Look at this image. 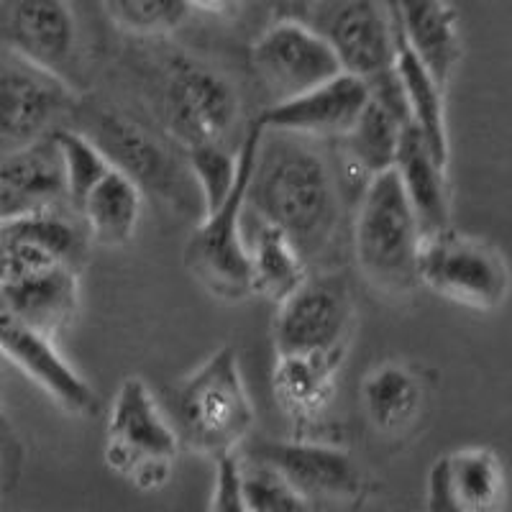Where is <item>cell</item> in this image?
<instances>
[{"label":"cell","instance_id":"obj_1","mask_svg":"<svg viewBox=\"0 0 512 512\" xmlns=\"http://www.w3.org/2000/svg\"><path fill=\"white\" fill-rule=\"evenodd\" d=\"M246 213L280 228L310 262L326 251L338 226L331 167L308 139L262 131L246 182Z\"/></svg>","mask_w":512,"mask_h":512},{"label":"cell","instance_id":"obj_2","mask_svg":"<svg viewBox=\"0 0 512 512\" xmlns=\"http://www.w3.org/2000/svg\"><path fill=\"white\" fill-rule=\"evenodd\" d=\"M167 418L182 448L210 459L236 454L256 420L239 351L221 346L192 369L172 390Z\"/></svg>","mask_w":512,"mask_h":512},{"label":"cell","instance_id":"obj_3","mask_svg":"<svg viewBox=\"0 0 512 512\" xmlns=\"http://www.w3.org/2000/svg\"><path fill=\"white\" fill-rule=\"evenodd\" d=\"M420 241L423 236L395 169L372 177L361 190L354 221V259L361 277L384 295H410L420 287Z\"/></svg>","mask_w":512,"mask_h":512},{"label":"cell","instance_id":"obj_4","mask_svg":"<svg viewBox=\"0 0 512 512\" xmlns=\"http://www.w3.org/2000/svg\"><path fill=\"white\" fill-rule=\"evenodd\" d=\"M182 451L177 433L149 384L131 374L116 387L105 420V464L139 489H159Z\"/></svg>","mask_w":512,"mask_h":512},{"label":"cell","instance_id":"obj_5","mask_svg":"<svg viewBox=\"0 0 512 512\" xmlns=\"http://www.w3.org/2000/svg\"><path fill=\"white\" fill-rule=\"evenodd\" d=\"M259 128L251 123L239 146V180L226 203L213 213L200 216V223L187 241V267L210 295L239 303L251 297L249 246H246V182L254 164Z\"/></svg>","mask_w":512,"mask_h":512},{"label":"cell","instance_id":"obj_6","mask_svg":"<svg viewBox=\"0 0 512 512\" xmlns=\"http://www.w3.org/2000/svg\"><path fill=\"white\" fill-rule=\"evenodd\" d=\"M418 282L451 303L487 313L505 305L510 269L495 244L451 226L420 241Z\"/></svg>","mask_w":512,"mask_h":512},{"label":"cell","instance_id":"obj_7","mask_svg":"<svg viewBox=\"0 0 512 512\" xmlns=\"http://www.w3.org/2000/svg\"><path fill=\"white\" fill-rule=\"evenodd\" d=\"M0 47L82 90L80 31L67 0H0Z\"/></svg>","mask_w":512,"mask_h":512},{"label":"cell","instance_id":"obj_8","mask_svg":"<svg viewBox=\"0 0 512 512\" xmlns=\"http://www.w3.org/2000/svg\"><path fill=\"white\" fill-rule=\"evenodd\" d=\"M72 116L80 118V123H75L72 128L88 136L98 146L100 154L111 162V167L123 172L128 180H134L141 192H154L172 205L180 203L182 198L187 203V195L198 200L187 164L182 167L175 154L139 123H131L128 118L108 111L82 113L80 103Z\"/></svg>","mask_w":512,"mask_h":512},{"label":"cell","instance_id":"obj_9","mask_svg":"<svg viewBox=\"0 0 512 512\" xmlns=\"http://www.w3.org/2000/svg\"><path fill=\"white\" fill-rule=\"evenodd\" d=\"M354 320V297L344 274H308L277 305L272 341L280 354H336L346 351Z\"/></svg>","mask_w":512,"mask_h":512},{"label":"cell","instance_id":"obj_10","mask_svg":"<svg viewBox=\"0 0 512 512\" xmlns=\"http://www.w3.org/2000/svg\"><path fill=\"white\" fill-rule=\"evenodd\" d=\"M164 108L187 146L226 144L239 123L241 100L226 75L198 59L177 57L167 67Z\"/></svg>","mask_w":512,"mask_h":512},{"label":"cell","instance_id":"obj_11","mask_svg":"<svg viewBox=\"0 0 512 512\" xmlns=\"http://www.w3.org/2000/svg\"><path fill=\"white\" fill-rule=\"evenodd\" d=\"M0 59V157L26 149L72 116L80 93L57 77L11 57Z\"/></svg>","mask_w":512,"mask_h":512},{"label":"cell","instance_id":"obj_12","mask_svg":"<svg viewBox=\"0 0 512 512\" xmlns=\"http://www.w3.org/2000/svg\"><path fill=\"white\" fill-rule=\"evenodd\" d=\"M310 21L346 75L372 82L392 72L395 21L390 0H318Z\"/></svg>","mask_w":512,"mask_h":512},{"label":"cell","instance_id":"obj_13","mask_svg":"<svg viewBox=\"0 0 512 512\" xmlns=\"http://www.w3.org/2000/svg\"><path fill=\"white\" fill-rule=\"evenodd\" d=\"M251 64L272 90L274 103L318 88L344 72L328 41L308 21L295 18H274V24L256 36Z\"/></svg>","mask_w":512,"mask_h":512},{"label":"cell","instance_id":"obj_14","mask_svg":"<svg viewBox=\"0 0 512 512\" xmlns=\"http://www.w3.org/2000/svg\"><path fill=\"white\" fill-rule=\"evenodd\" d=\"M505 502V464L495 448L446 451L425 477V512H505Z\"/></svg>","mask_w":512,"mask_h":512},{"label":"cell","instance_id":"obj_15","mask_svg":"<svg viewBox=\"0 0 512 512\" xmlns=\"http://www.w3.org/2000/svg\"><path fill=\"white\" fill-rule=\"evenodd\" d=\"M367 98V82L341 72L318 88L272 103L259 113L254 126H259L262 131L300 136L308 141L341 139L354 126L361 108L367 105Z\"/></svg>","mask_w":512,"mask_h":512},{"label":"cell","instance_id":"obj_16","mask_svg":"<svg viewBox=\"0 0 512 512\" xmlns=\"http://www.w3.org/2000/svg\"><path fill=\"white\" fill-rule=\"evenodd\" d=\"M251 459L280 474L305 500H354L364 489V477L351 454L328 443L264 441L251 451Z\"/></svg>","mask_w":512,"mask_h":512},{"label":"cell","instance_id":"obj_17","mask_svg":"<svg viewBox=\"0 0 512 512\" xmlns=\"http://www.w3.org/2000/svg\"><path fill=\"white\" fill-rule=\"evenodd\" d=\"M54 134V131H52ZM0 157V221L70 210L54 136Z\"/></svg>","mask_w":512,"mask_h":512},{"label":"cell","instance_id":"obj_18","mask_svg":"<svg viewBox=\"0 0 512 512\" xmlns=\"http://www.w3.org/2000/svg\"><path fill=\"white\" fill-rule=\"evenodd\" d=\"M0 351L24 369L26 377L34 379L41 390L54 402L75 415H88L95 410V392L88 379L72 369V364L57 354L54 341L31 328L21 326L18 320L0 310Z\"/></svg>","mask_w":512,"mask_h":512},{"label":"cell","instance_id":"obj_19","mask_svg":"<svg viewBox=\"0 0 512 512\" xmlns=\"http://www.w3.org/2000/svg\"><path fill=\"white\" fill-rule=\"evenodd\" d=\"M395 31L443 90L461 62V26L451 0H390Z\"/></svg>","mask_w":512,"mask_h":512},{"label":"cell","instance_id":"obj_20","mask_svg":"<svg viewBox=\"0 0 512 512\" xmlns=\"http://www.w3.org/2000/svg\"><path fill=\"white\" fill-rule=\"evenodd\" d=\"M80 308L77 272L70 267H52L44 272L13 277L0 287V310L21 326L52 338L70 326Z\"/></svg>","mask_w":512,"mask_h":512},{"label":"cell","instance_id":"obj_21","mask_svg":"<svg viewBox=\"0 0 512 512\" xmlns=\"http://www.w3.org/2000/svg\"><path fill=\"white\" fill-rule=\"evenodd\" d=\"M395 175L402 195L413 210L420 236H433L451 228V190H448V167L433 159L413 126L402 128L400 146L395 157Z\"/></svg>","mask_w":512,"mask_h":512},{"label":"cell","instance_id":"obj_22","mask_svg":"<svg viewBox=\"0 0 512 512\" xmlns=\"http://www.w3.org/2000/svg\"><path fill=\"white\" fill-rule=\"evenodd\" d=\"M346 351L336 354H280L274 361L272 390L282 413L313 423L326 413L336 392L338 369Z\"/></svg>","mask_w":512,"mask_h":512},{"label":"cell","instance_id":"obj_23","mask_svg":"<svg viewBox=\"0 0 512 512\" xmlns=\"http://www.w3.org/2000/svg\"><path fill=\"white\" fill-rule=\"evenodd\" d=\"M395 21V18H392ZM392 72L400 85L405 111H408V123L413 126L415 134L425 144V149L433 154L436 162L448 167L451 159V144H448V121H446V103L443 95L446 90L431 77L423 64L415 59L405 44L400 41L395 31V62Z\"/></svg>","mask_w":512,"mask_h":512},{"label":"cell","instance_id":"obj_24","mask_svg":"<svg viewBox=\"0 0 512 512\" xmlns=\"http://www.w3.org/2000/svg\"><path fill=\"white\" fill-rule=\"evenodd\" d=\"M144 210V192L134 180L111 167L95 182L93 190L77 205V218L88 233V241L118 249L134 239Z\"/></svg>","mask_w":512,"mask_h":512},{"label":"cell","instance_id":"obj_25","mask_svg":"<svg viewBox=\"0 0 512 512\" xmlns=\"http://www.w3.org/2000/svg\"><path fill=\"white\" fill-rule=\"evenodd\" d=\"M251 267V292L280 305L308 277V262L280 228L256 218L251 236H246Z\"/></svg>","mask_w":512,"mask_h":512},{"label":"cell","instance_id":"obj_26","mask_svg":"<svg viewBox=\"0 0 512 512\" xmlns=\"http://www.w3.org/2000/svg\"><path fill=\"white\" fill-rule=\"evenodd\" d=\"M361 402L369 423L384 436H395L413 425L423 405L420 379L405 364L384 361L361 384Z\"/></svg>","mask_w":512,"mask_h":512},{"label":"cell","instance_id":"obj_27","mask_svg":"<svg viewBox=\"0 0 512 512\" xmlns=\"http://www.w3.org/2000/svg\"><path fill=\"white\" fill-rule=\"evenodd\" d=\"M3 239L36 249L39 254L49 256L52 262L75 269V272L85 254V246H88V233L82 223H75L62 210H47V213H36V216L6 221Z\"/></svg>","mask_w":512,"mask_h":512},{"label":"cell","instance_id":"obj_28","mask_svg":"<svg viewBox=\"0 0 512 512\" xmlns=\"http://www.w3.org/2000/svg\"><path fill=\"white\" fill-rule=\"evenodd\" d=\"M185 164L200 200V216L213 213L226 203L239 180V149L231 152L226 144H198L185 149Z\"/></svg>","mask_w":512,"mask_h":512},{"label":"cell","instance_id":"obj_29","mask_svg":"<svg viewBox=\"0 0 512 512\" xmlns=\"http://www.w3.org/2000/svg\"><path fill=\"white\" fill-rule=\"evenodd\" d=\"M54 144H57L59 162H62L64 190H67V205L77 210L82 198L95 187V182L111 169V162L100 154L98 146L80 134L72 126L54 128Z\"/></svg>","mask_w":512,"mask_h":512},{"label":"cell","instance_id":"obj_30","mask_svg":"<svg viewBox=\"0 0 512 512\" xmlns=\"http://www.w3.org/2000/svg\"><path fill=\"white\" fill-rule=\"evenodd\" d=\"M103 6L118 29L141 39L175 34L192 13L187 0H103Z\"/></svg>","mask_w":512,"mask_h":512},{"label":"cell","instance_id":"obj_31","mask_svg":"<svg viewBox=\"0 0 512 512\" xmlns=\"http://www.w3.org/2000/svg\"><path fill=\"white\" fill-rule=\"evenodd\" d=\"M241 495L249 512H308V500L259 461H241Z\"/></svg>","mask_w":512,"mask_h":512},{"label":"cell","instance_id":"obj_32","mask_svg":"<svg viewBox=\"0 0 512 512\" xmlns=\"http://www.w3.org/2000/svg\"><path fill=\"white\" fill-rule=\"evenodd\" d=\"M210 512H249L241 495V459L236 454L216 459V484H213Z\"/></svg>","mask_w":512,"mask_h":512},{"label":"cell","instance_id":"obj_33","mask_svg":"<svg viewBox=\"0 0 512 512\" xmlns=\"http://www.w3.org/2000/svg\"><path fill=\"white\" fill-rule=\"evenodd\" d=\"M318 0H272L274 18H295V21H308L313 16Z\"/></svg>","mask_w":512,"mask_h":512},{"label":"cell","instance_id":"obj_34","mask_svg":"<svg viewBox=\"0 0 512 512\" xmlns=\"http://www.w3.org/2000/svg\"><path fill=\"white\" fill-rule=\"evenodd\" d=\"M244 0H187V6L198 11L210 13V16H231Z\"/></svg>","mask_w":512,"mask_h":512},{"label":"cell","instance_id":"obj_35","mask_svg":"<svg viewBox=\"0 0 512 512\" xmlns=\"http://www.w3.org/2000/svg\"><path fill=\"white\" fill-rule=\"evenodd\" d=\"M8 282V251H6V239H0V287Z\"/></svg>","mask_w":512,"mask_h":512}]
</instances>
